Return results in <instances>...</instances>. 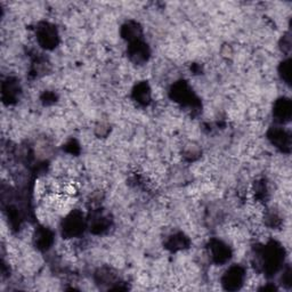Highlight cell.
Instances as JSON below:
<instances>
[{"instance_id": "1", "label": "cell", "mask_w": 292, "mask_h": 292, "mask_svg": "<svg viewBox=\"0 0 292 292\" xmlns=\"http://www.w3.org/2000/svg\"><path fill=\"white\" fill-rule=\"evenodd\" d=\"M243 282V272L241 268H232L225 276V283L227 289H237Z\"/></svg>"}]
</instances>
